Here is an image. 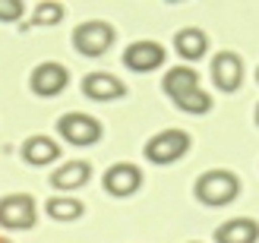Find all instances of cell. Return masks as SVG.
<instances>
[{"label": "cell", "mask_w": 259, "mask_h": 243, "mask_svg": "<svg viewBox=\"0 0 259 243\" xmlns=\"http://www.w3.org/2000/svg\"><path fill=\"white\" fill-rule=\"evenodd\" d=\"M212 79H215V88H222V92H237L243 82V60L234 51H222L212 60Z\"/></svg>", "instance_id": "obj_10"}, {"label": "cell", "mask_w": 259, "mask_h": 243, "mask_svg": "<svg viewBox=\"0 0 259 243\" xmlns=\"http://www.w3.org/2000/svg\"><path fill=\"white\" fill-rule=\"evenodd\" d=\"M256 79H259V70H256Z\"/></svg>", "instance_id": "obj_21"}, {"label": "cell", "mask_w": 259, "mask_h": 243, "mask_svg": "<svg viewBox=\"0 0 259 243\" xmlns=\"http://www.w3.org/2000/svg\"><path fill=\"white\" fill-rule=\"evenodd\" d=\"M139 186H142V171L136 168V164H130V161L111 164V168L105 171V189L111 196H117V199L133 196Z\"/></svg>", "instance_id": "obj_8"}, {"label": "cell", "mask_w": 259, "mask_h": 243, "mask_svg": "<svg viewBox=\"0 0 259 243\" xmlns=\"http://www.w3.org/2000/svg\"><path fill=\"white\" fill-rule=\"evenodd\" d=\"M82 95L92 101H114L126 95V85L111 73H89L82 79Z\"/></svg>", "instance_id": "obj_11"}, {"label": "cell", "mask_w": 259, "mask_h": 243, "mask_svg": "<svg viewBox=\"0 0 259 243\" xmlns=\"http://www.w3.org/2000/svg\"><path fill=\"white\" fill-rule=\"evenodd\" d=\"M0 243H10V240H4V237H0Z\"/></svg>", "instance_id": "obj_20"}, {"label": "cell", "mask_w": 259, "mask_h": 243, "mask_svg": "<svg viewBox=\"0 0 259 243\" xmlns=\"http://www.w3.org/2000/svg\"><path fill=\"white\" fill-rule=\"evenodd\" d=\"M111 44H114V29L101 19L82 22L79 29L73 32V47L79 51L82 57H101V54H108Z\"/></svg>", "instance_id": "obj_5"}, {"label": "cell", "mask_w": 259, "mask_h": 243, "mask_svg": "<svg viewBox=\"0 0 259 243\" xmlns=\"http://www.w3.org/2000/svg\"><path fill=\"white\" fill-rule=\"evenodd\" d=\"M57 130L70 145H79V149H85V145H92V142L101 139V123L95 117H89V114H82V111L63 114L57 120Z\"/></svg>", "instance_id": "obj_6"}, {"label": "cell", "mask_w": 259, "mask_h": 243, "mask_svg": "<svg viewBox=\"0 0 259 243\" xmlns=\"http://www.w3.org/2000/svg\"><path fill=\"white\" fill-rule=\"evenodd\" d=\"M38 221V206L29 193H10L0 199V227L7 231H29Z\"/></svg>", "instance_id": "obj_4"}, {"label": "cell", "mask_w": 259, "mask_h": 243, "mask_svg": "<svg viewBox=\"0 0 259 243\" xmlns=\"http://www.w3.org/2000/svg\"><path fill=\"white\" fill-rule=\"evenodd\" d=\"M218 243H256L259 240V224L253 218H231L215 231Z\"/></svg>", "instance_id": "obj_13"}, {"label": "cell", "mask_w": 259, "mask_h": 243, "mask_svg": "<svg viewBox=\"0 0 259 243\" xmlns=\"http://www.w3.org/2000/svg\"><path fill=\"white\" fill-rule=\"evenodd\" d=\"M256 123H259V105H256Z\"/></svg>", "instance_id": "obj_19"}, {"label": "cell", "mask_w": 259, "mask_h": 243, "mask_svg": "<svg viewBox=\"0 0 259 243\" xmlns=\"http://www.w3.org/2000/svg\"><path fill=\"white\" fill-rule=\"evenodd\" d=\"M45 212L54 221H76V218H82V202L73 196H54L45 202Z\"/></svg>", "instance_id": "obj_16"}, {"label": "cell", "mask_w": 259, "mask_h": 243, "mask_svg": "<svg viewBox=\"0 0 259 243\" xmlns=\"http://www.w3.org/2000/svg\"><path fill=\"white\" fill-rule=\"evenodd\" d=\"M25 13V4L19 0H0V22H19Z\"/></svg>", "instance_id": "obj_18"}, {"label": "cell", "mask_w": 259, "mask_h": 243, "mask_svg": "<svg viewBox=\"0 0 259 243\" xmlns=\"http://www.w3.org/2000/svg\"><path fill=\"white\" fill-rule=\"evenodd\" d=\"M193 139L184 130H161L146 142V158L152 164H174L190 152Z\"/></svg>", "instance_id": "obj_3"}, {"label": "cell", "mask_w": 259, "mask_h": 243, "mask_svg": "<svg viewBox=\"0 0 259 243\" xmlns=\"http://www.w3.org/2000/svg\"><path fill=\"white\" fill-rule=\"evenodd\" d=\"M29 85H32V92L38 98H54L70 85V70L63 67V63H57V60H45V63H38L32 70Z\"/></svg>", "instance_id": "obj_7"}, {"label": "cell", "mask_w": 259, "mask_h": 243, "mask_svg": "<svg viewBox=\"0 0 259 243\" xmlns=\"http://www.w3.org/2000/svg\"><path fill=\"white\" fill-rule=\"evenodd\" d=\"M57 155H60V145L51 136H29L22 142V158L29 161L32 168H45V164L57 161Z\"/></svg>", "instance_id": "obj_12"}, {"label": "cell", "mask_w": 259, "mask_h": 243, "mask_svg": "<svg viewBox=\"0 0 259 243\" xmlns=\"http://www.w3.org/2000/svg\"><path fill=\"white\" fill-rule=\"evenodd\" d=\"M63 19V4H38L35 16H32V25H38V29H48V25H57Z\"/></svg>", "instance_id": "obj_17"}, {"label": "cell", "mask_w": 259, "mask_h": 243, "mask_svg": "<svg viewBox=\"0 0 259 243\" xmlns=\"http://www.w3.org/2000/svg\"><path fill=\"white\" fill-rule=\"evenodd\" d=\"M164 92L174 98V105L187 114H205L212 108V98L199 88V73L190 67H174L164 76Z\"/></svg>", "instance_id": "obj_1"}, {"label": "cell", "mask_w": 259, "mask_h": 243, "mask_svg": "<svg viewBox=\"0 0 259 243\" xmlns=\"http://www.w3.org/2000/svg\"><path fill=\"white\" fill-rule=\"evenodd\" d=\"M92 177V168H89V161H67L63 168H57L51 174V183L63 193H70V189H79L85 186V180Z\"/></svg>", "instance_id": "obj_14"}, {"label": "cell", "mask_w": 259, "mask_h": 243, "mask_svg": "<svg viewBox=\"0 0 259 243\" xmlns=\"http://www.w3.org/2000/svg\"><path fill=\"white\" fill-rule=\"evenodd\" d=\"M174 51L184 60H202L205 51H209V38L202 29H180L174 35Z\"/></svg>", "instance_id": "obj_15"}, {"label": "cell", "mask_w": 259, "mask_h": 243, "mask_svg": "<svg viewBox=\"0 0 259 243\" xmlns=\"http://www.w3.org/2000/svg\"><path fill=\"white\" fill-rule=\"evenodd\" d=\"M196 199L202 206H228V202H234L237 193H240V180L231 171H205L199 180H196Z\"/></svg>", "instance_id": "obj_2"}, {"label": "cell", "mask_w": 259, "mask_h": 243, "mask_svg": "<svg viewBox=\"0 0 259 243\" xmlns=\"http://www.w3.org/2000/svg\"><path fill=\"white\" fill-rule=\"evenodd\" d=\"M164 63V47L158 41H133L123 51V67L133 73H152Z\"/></svg>", "instance_id": "obj_9"}]
</instances>
